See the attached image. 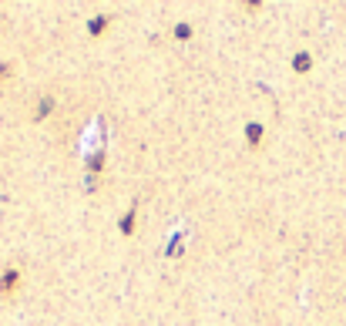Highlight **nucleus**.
Here are the masks:
<instances>
[{
	"mask_svg": "<svg viewBox=\"0 0 346 326\" xmlns=\"http://www.w3.org/2000/svg\"><path fill=\"white\" fill-rule=\"evenodd\" d=\"M135 215H138V205L125 215V219H121V232H125V236H131V229H135Z\"/></svg>",
	"mask_w": 346,
	"mask_h": 326,
	"instance_id": "4",
	"label": "nucleus"
},
{
	"mask_svg": "<svg viewBox=\"0 0 346 326\" xmlns=\"http://www.w3.org/2000/svg\"><path fill=\"white\" fill-rule=\"evenodd\" d=\"M17 283H20V272H17V269H7L4 276H0V293H14Z\"/></svg>",
	"mask_w": 346,
	"mask_h": 326,
	"instance_id": "1",
	"label": "nucleus"
},
{
	"mask_svg": "<svg viewBox=\"0 0 346 326\" xmlns=\"http://www.w3.org/2000/svg\"><path fill=\"white\" fill-rule=\"evenodd\" d=\"M175 37H178V41H188V37H192V27H188V24H178L175 27Z\"/></svg>",
	"mask_w": 346,
	"mask_h": 326,
	"instance_id": "6",
	"label": "nucleus"
},
{
	"mask_svg": "<svg viewBox=\"0 0 346 326\" xmlns=\"http://www.w3.org/2000/svg\"><path fill=\"white\" fill-rule=\"evenodd\" d=\"M309 64H313V57H309L306 51H299V54L292 57V67H296L299 74H306V71H309Z\"/></svg>",
	"mask_w": 346,
	"mask_h": 326,
	"instance_id": "2",
	"label": "nucleus"
},
{
	"mask_svg": "<svg viewBox=\"0 0 346 326\" xmlns=\"http://www.w3.org/2000/svg\"><path fill=\"white\" fill-rule=\"evenodd\" d=\"M245 141H249V145H259V141H262V124H245Z\"/></svg>",
	"mask_w": 346,
	"mask_h": 326,
	"instance_id": "3",
	"label": "nucleus"
},
{
	"mask_svg": "<svg viewBox=\"0 0 346 326\" xmlns=\"http://www.w3.org/2000/svg\"><path fill=\"white\" fill-rule=\"evenodd\" d=\"M101 162H105V155H101V152H94V155H91V171H97V168H101Z\"/></svg>",
	"mask_w": 346,
	"mask_h": 326,
	"instance_id": "7",
	"label": "nucleus"
},
{
	"mask_svg": "<svg viewBox=\"0 0 346 326\" xmlns=\"http://www.w3.org/2000/svg\"><path fill=\"white\" fill-rule=\"evenodd\" d=\"M108 20H111V17H94V20L88 24V31H91V34H101V31L108 27Z\"/></svg>",
	"mask_w": 346,
	"mask_h": 326,
	"instance_id": "5",
	"label": "nucleus"
}]
</instances>
